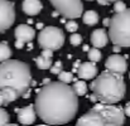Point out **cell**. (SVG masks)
I'll return each instance as SVG.
<instances>
[{
	"label": "cell",
	"mask_w": 130,
	"mask_h": 126,
	"mask_svg": "<svg viewBox=\"0 0 130 126\" xmlns=\"http://www.w3.org/2000/svg\"><path fill=\"white\" fill-rule=\"evenodd\" d=\"M90 87L93 92L95 98L101 103L107 105H115L121 101L126 91L123 75L114 73L107 69L97 76Z\"/></svg>",
	"instance_id": "obj_3"
},
{
	"label": "cell",
	"mask_w": 130,
	"mask_h": 126,
	"mask_svg": "<svg viewBox=\"0 0 130 126\" xmlns=\"http://www.w3.org/2000/svg\"><path fill=\"white\" fill-rule=\"evenodd\" d=\"M36 64L39 69H49L52 67V58H45L43 56H39L36 58Z\"/></svg>",
	"instance_id": "obj_18"
},
{
	"label": "cell",
	"mask_w": 130,
	"mask_h": 126,
	"mask_svg": "<svg viewBox=\"0 0 130 126\" xmlns=\"http://www.w3.org/2000/svg\"><path fill=\"white\" fill-rule=\"evenodd\" d=\"M51 4L54 6L57 13L62 16L73 20L82 15L84 5L81 0H49Z\"/></svg>",
	"instance_id": "obj_7"
},
{
	"label": "cell",
	"mask_w": 130,
	"mask_h": 126,
	"mask_svg": "<svg viewBox=\"0 0 130 126\" xmlns=\"http://www.w3.org/2000/svg\"><path fill=\"white\" fill-rule=\"evenodd\" d=\"M72 88H73V91H75V93L77 96H84V95H86L87 92V84L82 80L75 82V84L72 86Z\"/></svg>",
	"instance_id": "obj_19"
},
{
	"label": "cell",
	"mask_w": 130,
	"mask_h": 126,
	"mask_svg": "<svg viewBox=\"0 0 130 126\" xmlns=\"http://www.w3.org/2000/svg\"><path fill=\"white\" fill-rule=\"evenodd\" d=\"M11 57V49L6 42H0V63L9 61Z\"/></svg>",
	"instance_id": "obj_16"
},
{
	"label": "cell",
	"mask_w": 130,
	"mask_h": 126,
	"mask_svg": "<svg viewBox=\"0 0 130 126\" xmlns=\"http://www.w3.org/2000/svg\"><path fill=\"white\" fill-rule=\"evenodd\" d=\"M87 57H88L90 62L96 63V62L101 61V52H100V49H99V48L92 47V48H91V49L87 52Z\"/></svg>",
	"instance_id": "obj_20"
},
{
	"label": "cell",
	"mask_w": 130,
	"mask_h": 126,
	"mask_svg": "<svg viewBox=\"0 0 130 126\" xmlns=\"http://www.w3.org/2000/svg\"><path fill=\"white\" fill-rule=\"evenodd\" d=\"M8 122H9V114L0 107V126L6 125Z\"/></svg>",
	"instance_id": "obj_22"
},
{
	"label": "cell",
	"mask_w": 130,
	"mask_h": 126,
	"mask_svg": "<svg viewBox=\"0 0 130 126\" xmlns=\"http://www.w3.org/2000/svg\"><path fill=\"white\" fill-rule=\"evenodd\" d=\"M32 82V72L27 63L18 59H9L0 63V91L4 88L13 89L20 97Z\"/></svg>",
	"instance_id": "obj_2"
},
{
	"label": "cell",
	"mask_w": 130,
	"mask_h": 126,
	"mask_svg": "<svg viewBox=\"0 0 130 126\" xmlns=\"http://www.w3.org/2000/svg\"><path fill=\"white\" fill-rule=\"evenodd\" d=\"M0 106H5L4 105V96H3V92L0 91Z\"/></svg>",
	"instance_id": "obj_30"
},
{
	"label": "cell",
	"mask_w": 130,
	"mask_h": 126,
	"mask_svg": "<svg viewBox=\"0 0 130 126\" xmlns=\"http://www.w3.org/2000/svg\"><path fill=\"white\" fill-rule=\"evenodd\" d=\"M4 126H18L17 124H10V122H8L6 125H4Z\"/></svg>",
	"instance_id": "obj_34"
},
{
	"label": "cell",
	"mask_w": 130,
	"mask_h": 126,
	"mask_svg": "<svg viewBox=\"0 0 130 126\" xmlns=\"http://www.w3.org/2000/svg\"><path fill=\"white\" fill-rule=\"evenodd\" d=\"M34 107L47 125H63L76 116L78 96L67 83L49 82L39 89Z\"/></svg>",
	"instance_id": "obj_1"
},
{
	"label": "cell",
	"mask_w": 130,
	"mask_h": 126,
	"mask_svg": "<svg viewBox=\"0 0 130 126\" xmlns=\"http://www.w3.org/2000/svg\"><path fill=\"white\" fill-rule=\"evenodd\" d=\"M129 78H130V75H129Z\"/></svg>",
	"instance_id": "obj_38"
},
{
	"label": "cell",
	"mask_w": 130,
	"mask_h": 126,
	"mask_svg": "<svg viewBox=\"0 0 130 126\" xmlns=\"http://www.w3.org/2000/svg\"><path fill=\"white\" fill-rule=\"evenodd\" d=\"M126 9H128V8H126L125 3L121 1V0H119V1H116V3L114 4V10H115L116 14H118V13H123V11H125Z\"/></svg>",
	"instance_id": "obj_23"
},
{
	"label": "cell",
	"mask_w": 130,
	"mask_h": 126,
	"mask_svg": "<svg viewBox=\"0 0 130 126\" xmlns=\"http://www.w3.org/2000/svg\"><path fill=\"white\" fill-rule=\"evenodd\" d=\"M110 20H111V19H105V20H104V24H105L106 27H110Z\"/></svg>",
	"instance_id": "obj_32"
},
{
	"label": "cell",
	"mask_w": 130,
	"mask_h": 126,
	"mask_svg": "<svg viewBox=\"0 0 130 126\" xmlns=\"http://www.w3.org/2000/svg\"><path fill=\"white\" fill-rule=\"evenodd\" d=\"M97 3L100 5H107L109 4V0H97Z\"/></svg>",
	"instance_id": "obj_31"
},
{
	"label": "cell",
	"mask_w": 130,
	"mask_h": 126,
	"mask_svg": "<svg viewBox=\"0 0 130 126\" xmlns=\"http://www.w3.org/2000/svg\"><path fill=\"white\" fill-rule=\"evenodd\" d=\"M51 72L53 75H59L62 72V62L61 61H57L52 67H51Z\"/></svg>",
	"instance_id": "obj_25"
},
{
	"label": "cell",
	"mask_w": 130,
	"mask_h": 126,
	"mask_svg": "<svg viewBox=\"0 0 130 126\" xmlns=\"http://www.w3.org/2000/svg\"><path fill=\"white\" fill-rule=\"evenodd\" d=\"M109 38L115 45L130 47V9L118 13L111 18Z\"/></svg>",
	"instance_id": "obj_5"
},
{
	"label": "cell",
	"mask_w": 130,
	"mask_h": 126,
	"mask_svg": "<svg viewBox=\"0 0 130 126\" xmlns=\"http://www.w3.org/2000/svg\"><path fill=\"white\" fill-rule=\"evenodd\" d=\"M22 8L27 15H37L43 9V5L41 0H24Z\"/></svg>",
	"instance_id": "obj_14"
},
{
	"label": "cell",
	"mask_w": 130,
	"mask_h": 126,
	"mask_svg": "<svg viewBox=\"0 0 130 126\" xmlns=\"http://www.w3.org/2000/svg\"><path fill=\"white\" fill-rule=\"evenodd\" d=\"M87 1H91V0H87Z\"/></svg>",
	"instance_id": "obj_37"
},
{
	"label": "cell",
	"mask_w": 130,
	"mask_h": 126,
	"mask_svg": "<svg viewBox=\"0 0 130 126\" xmlns=\"http://www.w3.org/2000/svg\"><path fill=\"white\" fill-rule=\"evenodd\" d=\"M116 1H119V0H109V3H116Z\"/></svg>",
	"instance_id": "obj_35"
},
{
	"label": "cell",
	"mask_w": 130,
	"mask_h": 126,
	"mask_svg": "<svg viewBox=\"0 0 130 126\" xmlns=\"http://www.w3.org/2000/svg\"><path fill=\"white\" fill-rule=\"evenodd\" d=\"M109 42V35L106 34V32L104 29H95L91 33V43L95 48H104L105 45H107Z\"/></svg>",
	"instance_id": "obj_13"
},
{
	"label": "cell",
	"mask_w": 130,
	"mask_h": 126,
	"mask_svg": "<svg viewBox=\"0 0 130 126\" xmlns=\"http://www.w3.org/2000/svg\"><path fill=\"white\" fill-rule=\"evenodd\" d=\"M105 67L107 71L114 72V73H119V75H124L128 69V62L123 56L119 54H112L110 56L106 62H105Z\"/></svg>",
	"instance_id": "obj_9"
},
{
	"label": "cell",
	"mask_w": 130,
	"mask_h": 126,
	"mask_svg": "<svg viewBox=\"0 0 130 126\" xmlns=\"http://www.w3.org/2000/svg\"><path fill=\"white\" fill-rule=\"evenodd\" d=\"M66 29H67L70 33H75V32L78 29V24H77L76 22H73V20H70V22L66 23Z\"/></svg>",
	"instance_id": "obj_24"
},
{
	"label": "cell",
	"mask_w": 130,
	"mask_h": 126,
	"mask_svg": "<svg viewBox=\"0 0 130 126\" xmlns=\"http://www.w3.org/2000/svg\"><path fill=\"white\" fill-rule=\"evenodd\" d=\"M37 111L34 105H28L18 111V121L23 125H32L37 119Z\"/></svg>",
	"instance_id": "obj_10"
},
{
	"label": "cell",
	"mask_w": 130,
	"mask_h": 126,
	"mask_svg": "<svg viewBox=\"0 0 130 126\" xmlns=\"http://www.w3.org/2000/svg\"><path fill=\"white\" fill-rule=\"evenodd\" d=\"M72 78H73V76H72V73H71V72L62 71V72L58 75V80H59V82H63V83L68 84L71 81H72Z\"/></svg>",
	"instance_id": "obj_21"
},
{
	"label": "cell",
	"mask_w": 130,
	"mask_h": 126,
	"mask_svg": "<svg viewBox=\"0 0 130 126\" xmlns=\"http://www.w3.org/2000/svg\"><path fill=\"white\" fill-rule=\"evenodd\" d=\"M82 20L84 23L87 25H95L99 23V15L96 11L93 10H87L84 13V16H82Z\"/></svg>",
	"instance_id": "obj_15"
},
{
	"label": "cell",
	"mask_w": 130,
	"mask_h": 126,
	"mask_svg": "<svg viewBox=\"0 0 130 126\" xmlns=\"http://www.w3.org/2000/svg\"><path fill=\"white\" fill-rule=\"evenodd\" d=\"M70 42L72 45H80L81 42H82V37L80 35V34H76V33H73L71 37H70Z\"/></svg>",
	"instance_id": "obj_26"
},
{
	"label": "cell",
	"mask_w": 130,
	"mask_h": 126,
	"mask_svg": "<svg viewBox=\"0 0 130 126\" xmlns=\"http://www.w3.org/2000/svg\"><path fill=\"white\" fill-rule=\"evenodd\" d=\"M38 43L42 49L58 50L64 44V34L57 27H45L38 35Z\"/></svg>",
	"instance_id": "obj_6"
},
{
	"label": "cell",
	"mask_w": 130,
	"mask_h": 126,
	"mask_svg": "<svg viewBox=\"0 0 130 126\" xmlns=\"http://www.w3.org/2000/svg\"><path fill=\"white\" fill-rule=\"evenodd\" d=\"M77 75L81 80H92L97 76V67L93 62L81 63L77 69Z\"/></svg>",
	"instance_id": "obj_12"
},
{
	"label": "cell",
	"mask_w": 130,
	"mask_h": 126,
	"mask_svg": "<svg viewBox=\"0 0 130 126\" xmlns=\"http://www.w3.org/2000/svg\"><path fill=\"white\" fill-rule=\"evenodd\" d=\"M37 126H52V125H47V124H45V125H37Z\"/></svg>",
	"instance_id": "obj_36"
},
{
	"label": "cell",
	"mask_w": 130,
	"mask_h": 126,
	"mask_svg": "<svg viewBox=\"0 0 130 126\" xmlns=\"http://www.w3.org/2000/svg\"><path fill=\"white\" fill-rule=\"evenodd\" d=\"M1 92H3V96H4V105L5 106L11 103L13 101H15L19 97L17 95V92H14L13 89H9V88H4V89H1Z\"/></svg>",
	"instance_id": "obj_17"
},
{
	"label": "cell",
	"mask_w": 130,
	"mask_h": 126,
	"mask_svg": "<svg viewBox=\"0 0 130 126\" xmlns=\"http://www.w3.org/2000/svg\"><path fill=\"white\" fill-rule=\"evenodd\" d=\"M14 35L17 38L18 42H22V43H29L33 41V38L36 37V30L27 25V24H20L15 28L14 30Z\"/></svg>",
	"instance_id": "obj_11"
},
{
	"label": "cell",
	"mask_w": 130,
	"mask_h": 126,
	"mask_svg": "<svg viewBox=\"0 0 130 126\" xmlns=\"http://www.w3.org/2000/svg\"><path fill=\"white\" fill-rule=\"evenodd\" d=\"M15 20L14 4L9 0H0V32L9 29Z\"/></svg>",
	"instance_id": "obj_8"
},
{
	"label": "cell",
	"mask_w": 130,
	"mask_h": 126,
	"mask_svg": "<svg viewBox=\"0 0 130 126\" xmlns=\"http://www.w3.org/2000/svg\"><path fill=\"white\" fill-rule=\"evenodd\" d=\"M124 114H125V116H129L130 117V102H128V103L125 105V107H124Z\"/></svg>",
	"instance_id": "obj_28"
},
{
	"label": "cell",
	"mask_w": 130,
	"mask_h": 126,
	"mask_svg": "<svg viewBox=\"0 0 130 126\" xmlns=\"http://www.w3.org/2000/svg\"><path fill=\"white\" fill-rule=\"evenodd\" d=\"M41 56H43L45 58H52L53 57V50H51V49H43L42 53H41Z\"/></svg>",
	"instance_id": "obj_27"
},
{
	"label": "cell",
	"mask_w": 130,
	"mask_h": 126,
	"mask_svg": "<svg viewBox=\"0 0 130 126\" xmlns=\"http://www.w3.org/2000/svg\"><path fill=\"white\" fill-rule=\"evenodd\" d=\"M124 122L125 114L121 107L97 103L81 116L75 126H123Z\"/></svg>",
	"instance_id": "obj_4"
},
{
	"label": "cell",
	"mask_w": 130,
	"mask_h": 126,
	"mask_svg": "<svg viewBox=\"0 0 130 126\" xmlns=\"http://www.w3.org/2000/svg\"><path fill=\"white\" fill-rule=\"evenodd\" d=\"M120 48H121V47H119V45H115V47H114V50H115V52H119V50H120Z\"/></svg>",
	"instance_id": "obj_33"
},
{
	"label": "cell",
	"mask_w": 130,
	"mask_h": 126,
	"mask_svg": "<svg viewBox=\"0 0 130 126\" xmlns=\"http://www.w3.org/2000/svg\"><path fill=\"white\" fill-rule=\"evenodd\" d=\"M15 47H17L18 49H22V48L24 47V43H22V42H18V41H17V42H15Z\"/></svg>",
	"instance_id": "obj_29"
}]
</instances>
